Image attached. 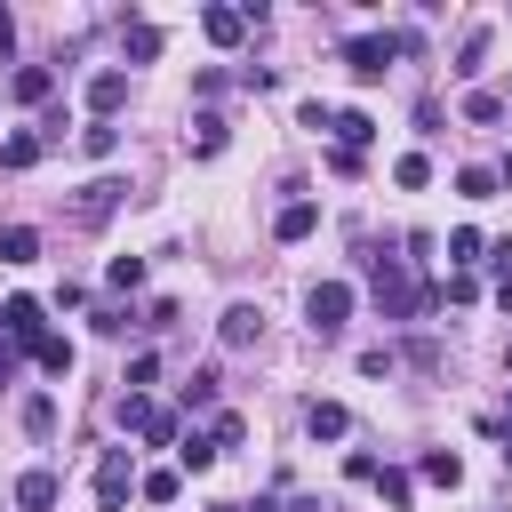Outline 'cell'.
Listing matches in <instances>:
<instances>
[{
	"instance_id": "8d00e7d4",
	"label": "cell",
	"mask_w": 512,
	"mask_h": 512,
	"mask_svg": "<svg viewBox=\"0 0 512 512\" xmlns=\"http://www.w3.org/2000/svg\"><path fill=\"white\" fill-rule=\"evenodd\" d=\"M232 512H288V504H272V496H256V504H232Z\"/></svg>"
},
{
	"instance_id": "2e32d148",
	"label": "cell",
	"mask_w": 512,
	"mask_h": 512,
	"mask_svg": "<svg viewBox=\"0 0 512 512\" xmlns=\"http://www.w3.org/2000/svg\"><path fill=\"white\" fill-rule=\"evenodd\" d=\"M216 464V440L208 432H176V472H208Z\"/></svg>"
},
{
	"instance_id": "484cf974",
	"label": "cell",
	"mask_w": 512,
	"mask_h": 512,
	"mask_svg": "<svg viewBox=\"0 0 512 512\" xmlns=\"http://www.w3.org/2000/svg\"><path fill=\"white\" fill-rule=\"evenodd\" d=\"M480 56H488V24H472V32L456 40V72L472 80V72H480Z\"/></svg>"
},
{
	"instance_id": "cb8c5ba5",
	"label": "cell",
	"mask_w": 512,
	"mask_h": 512,
	"mask_svg": "<svg viewBox=\"0 0 512 512\" xmlns=\"http://www.w3.org/2000/svg\"><path fill=\"white\" fill-rule=\"evenodd\" d=\"M480 256H488V240H480L472 224H464V232H448V264H456V272H472Z\"/></svg>"
},
{
	"instance_id": "836d02e7",
	"label": "cell",
	"mask_w": 512,
	"mask_h": 512,
	"mask_svg": "<svg viewBox=\"0 0 512 512\" xmlns=\"http://www.w3.org/2000/svg\"><path fill=\"white\" fill-rule=\"evenodd\" d=\"M152 376H160V360H152V352H136V360H128V392H144Z\"/></svg>"
},
{
	"instance_id": "3957f363",
	"label": "cell",
	"mask_w": 512,
	"mask_h": 512,
	"mask_svg": "<svg viewBox=\"0 0 512 512\" xmlns=\"http://www.w3.org/2000/svg\"><path fill=\"white\" fill-rule=\"evenodd\" d=\"M112 416H120V432H136V440H152V448H168V440H176V416H168L160 400H144V392H120V408H112Z\"/></svg>"
},
{
	"instance_id": "7402d4cb",
	"label": "cell",
	"mask_w": 512,
	"mask_h": 512,
	"mask_svg": "<svg viewBox=\"0 0 512 512\" xmlns=\"http://www.w3.org/2000/svg\"><path fill=\"white\" fill-rule=\"evenodd\" d=\"M80 152H88V160H112V152H120V128H112V120H88V128H80Z\"/></svg>"
},
{
	"instance_id": "f1b7e54d",
	"label": "cell",
	"mask_w": 512,
	"mask_h": 512,
	"mask_svg": "<svg viewBox=\"0 0 512 512\" xmlns=\"http://www.w3.org/2000/svg\"><path fill=\"white\" fill-rule=\"evenodd\" d=\"M24 432H32V440H48V432H56V400H48V392H32V400H24Z\"/></svg>"
},
{
	"instance_id": "d4e9b609",
	"label": "cell",
	"mask_w": 512,
	"mask_h": 512,
	"mask_svg": "<svg viewBox=\"0 0 512 512\" xmlns=\"http://www.w3.org/2000/svg\"><path fill=\"white\" fill-rule=\"evenodd\" d=\"M32 368H48V376H72V344H64V336H40V344H32Z\"/></svg>"
},
{
	"instance_id": "1f68e13d",
	"label": "cell",
	"mask_w": 512,
	"mask_h": 512,
	"mask_svg": "<svg viewBox=\"0 0 512 512\" xmlns=\"http://www.w3.org/2000/svg\"><path fill=\"white\" fill-rule=\"evenodd\" d=\"M376 488H384V504H408V496H416V480L392 472V464H376Z\"/></svg>"
},
{
	"instance_id": "6da1fadb",
	"label": "cell",
	"mask_w": 512,
	"mask_h": 512,
	"mask_svg": "<svg viewBox=\"0 0 512 512\" xmlns=\"http://www.w3.org/2000/svg\"><path fill=\"white\" fill-rule=\"evenodd\" d=\"M368 280H376V312H384V320H416V312L432 304V296L408 280V264H400V256H376V264H368Z\"/></svg>"
},
{
	"instance_id": "ba28073f",
	"label": "cell",
	"mask_w": 512,
	"mask_h": 512,
	"mask_svg": "<svg viewBox=\"0 0 512 512\" xmlns=\"http://www.w3.org/2000/svg\"><path fill=\"white\" fill-rule=\"evenodd\" d=\"M304 432H312V440H344V432H352V408H344V400H312V408H304Z\"/></svg>"
},
{
	"instance_id": "8fae6325",
	"label": "cell",
	"mask_w": 512,
	"mask_h": 512,
	"mask_svg": "<svg viewBox=\"0 0 512 512\" xmlns=\"http://www.w3.org/2000/svg\"><path fill=\"white\" fill-rule=\"evenodd\" d=\"M40 152H48V136H32V128H16V136H0V168H8V176H24V168H32Z\"/></svg>"
},
{
	"instance_id": "7a4b0ae2",
	"label": "cell",
	"mask_w": 512,
	"mask_h": 512,
	"mask_svg": "<svg viewBox=\"0 0 512 512\" xmlns=\"http://www.w3.org/2000/svg\"><path fill=\"white\" fill-rule=\"evenodd\" d=\"M408 48H416V32H360V40H344V64H352V80H384V64Z\"/></svg>"
},
{
	"instance_id": "5b68a950",
	"label": "cell",
	"mask_w": 512,
	"mask_h": 512,
	"mask_svg": "<svg viewBox=\"0 0 512 512\" xmlns=\"http://www.w3.org/2000/svg\"><path fill=\"white\" fill-rule=\"evenodd\" d=\"M304 312H312V328H320V336H336V328L352 320V280H312Z\"/></svg>"
},
{
	"instance_id": "7c38bea8",
	"label": "cell",
	"mask_w": 512,
	"mask_h": 512,
	"mask_svg": "<svg viewBox=\"0 0 512 512\" xmlns=\"http://www.w3.org/2000/svg\"><path fill=\"white\" fill-rule=\"evenodd\" d=\"M200 32H208L216 48H240V32H248V16H240V8H200Z\"/></svg>"
},
{
	"instance_id": "f35d334b",
	"label": "cell",
	"mask_w": 512,
	"mask_h": 512,
	"mask_svg": "<svg viewBox=\"0 0 512 512\" xmlns=\"http://www.w3.org/2000/svg\"><path fill=\"white\" fill-rule=\"evenodd\" d=\"M496 304H504V312H512V280H496Z\"/></svg>"
},
{
	"instance_id": "d6a6232c",
	"label": "cell",
	"mask_w": 512,
	"mask_h": 512,
	"mask_svg": "<svg viewBox=\"0 0 512 512\" xmlns=\"http://www.w3.org/2000/svg\"><path fill=\"white\" fill-rule=\"evenodd\" d=\"M112 288H144V256H112Z\"/></svg>"
},
{
	"instance_id": "4dcf8cb0",
	"label": "cell",
	"mask_w": 512,
	"mask_h": 512,
	"mask_svg": "<svg viewBox=\"0 0 512 512\" xmlns=\"http://www.w3.org/2000/svg\"><path fill=\"white\" fill-rule=\"evenodd\" d=\"M208 440H216V456H224V448H240V440H248V424H240V416H232V408H224V416H216V424H208Z\"/></svg>"
},
{
	"instance_id": "74e56055",
	"label": "cell",
	"mask_w": 512,
	"mask_h": 512,
	"mask_svg": "<svg viewBox=\"0 0 512 512\" xmlns=\"http://www.w3.org/2000/svg\"><path fill=\"white\" fill-rule=\"evenodd\" d=\"M8 48H16V24H8V8H0V56H8Z\"/></svg>"
},
{
	"instance_id": "603a6c76",
	"label": "cell",
	"mask_w": 512,
	"mask_h": 512,
	"mask_svg": "<svg viewBox=\"0 0 512 512\" xmlns=\"http://www.w3.org/2000/svg\"><path fill=\"white\" fill-rule=\"evenodd\" d=\"M392 184H400V192H424V184H432V160H424V152H400V160H392Z\"/></svg>"
},
{
	"instance_id": "83f0119b",
	"label": "cell",
	"mask_w": 512,
	"mask_h": 512,
	"mask_svg": "<svg viewBox=\"0 0 512 512\" xmlns=\"http://www.w3.org/2000/svg\"><path fill=\"white\" fill-rule=\"evenodd\" d=\"M192 152H200V160H216V152H224V120H216V112H200V120H192Z\"/></svg>"
},
{
	"instance_id": "ab89813d",
	"label": "cell",
	"mask_w": 512,
	"mask_h": 512,
	"mask_svg": "<svg viewBox=\"0 0 512 512\" xmlns=\"http://www.w3.org/2000/svg\"><path fill=\"white\" fill-rule=\"evenodd\" d=\"M504 464H512V432H504Z\"/></svg>"
},
{
	"instance_id": "9a60e30c",
	"label": "cell",
	"mask_w": 512,
	"mask_h": 512,
	"mask_svg": "<svg viewBox=\"0 0 512 512\" xmlns=\"http://www.w3.org/2000/svg\"><path fill=\"white\" fill-rule=\"evenodd\" d=\"M256 336H264V312H256V304H232V312H224V344L240 352V344H256Z\"/></svg>"
},
{
	"instance_id": "d6986e66",
	"label": "cell",
	"mask_w": 512,
	"mask_h": 512,
	"mask_svg": "<svg viewBox=\"0 0 512 512\" xmlns=\"http://www.w3.org/2000/svg\"><path fill=\"white\" fill-rule=\"evenodd\" d=\"M32 256H40V232L32 224H8L0 232V264H32Z\"/></svg>"
},
{
	"instance_id": "d590c367",
	"label": "cell",
	"mask_w": 512,
	"mask_h": 512,
	"mask_svg": "<svg viewBox=\"0 0 512 512\" xmlns=\"http://www.w3.org/2000/svg\"><path fill=\"white\" fill-rule=\"evenodd\" d=\"M8 376H16V344L0 336V384H8Z\"/></svg>"
},
{
	"instance_id": "ac0fdd59",
	"label": "cell",
	"mask_w": 512,
	"mask_h": 512,
	"mask_svg": "<svg viewBox=\"0 0 512 512\" xmlns=\"http://www.w3.org/2000/svg\"><path fill=\"white\" fill-rule=\"evenodd\" d=\"M312 224H320V208H312V200H288V208L272 216V232H280V240H304Z\"/></svg>"
},
{
	"instance_id": "f546056e",
	"label": "cell",
	"mask_w": 512,
	"mask_h": 512,
	"mask_svg": "<svg viewBox=\"0 0 512 512\" xmlns=\"http://www.w3.org/2000/svg\"><path fill=\"white\" fill-rule=\"evenodd\" d=\"M456 192L464 200H496V168H456Z\"/></svg>"
},
{
	"instance_id": "4316f807",
	"label": "cell",
	"mask_w": 512,
	"mask_h": 512,
	"mask_svg": "<svg viewBox=\"0 0 512 512\" xmlns=\"http://www.w3.org/2000/svg\"><path fill=\"white\" fill-rule=\"evenodd\" d=\"M464 120H472V128H496V120H504V96L472 88V96H464Z\"/></svg>"
},
{
	"instance_id": "277c9868",
	"label": "cell",
	"mask_w": 512,
	"mask_h": 512,
	"mask_svg": "<svg viewBox=\"0 0 512 512\" xmlns=\"http://www.w3.org/2000/svg\"><path fill=\"white\" fill-rule=\"evenodd\" d=\"M120 200H128V184H120V176H88V184H80V200H72V224H88V232H96V224H112V208H120Z\"/></svg>"
},
{
	"instance_id": "52a82bcc",
	"label": "cell",
	"mask_w": 512,
	"mask_h": 512,
	"mask_svg": "<svg viewBox=\"0 0 512 512\" xmlns=\"http://www.w3.org/2000/svg\"><path fill=\"white\" fill-rule=\"evenodd\" d=\"M128 496H136V464H128V448H104V464H96V504L120 512Z\"/></svg>"
},
{
	"instance_id": "ffe728a7",
	"label": "cell",
	"mask_w": 512,
	"mask_h": 512,
	"mask_svg": "<svg viewBox=\"0 0 512 512\" xmlns=\"http://www.w3.org/2000/svg\"><path fill=\"white\" fill-rule=\"evenodd\" d=\"M416 472H424V480H440V488H456V480H464V456H456V448H424V464H416Z\"/></svg>"
},
{
	"instance_id": "e575fe53",
	"label": "cell",
	"mask_w": 512,
	"mask_h": 512,
	"mask_svg": "<svg viewBox=\"0 0 512 512\" xmlns=\"http://www.w3.org/2000/svg\"><path fill=\"white\" fill-rule=\"evenodd\" d=\"M208 400H216V376H208V368H200V376H192V384H184V408H208Z\"/></svg>"
},
{
	"instance_id": "9c48e42d",
	"label": "cell",
	"mask_w": 512,
	"mask_h": 512,
	"mask_svg": "<svg viewBox=\"0 0 512 512\" xmlns=\"http://www.w3.org/2000/svg\"><path fill=\"white\" fill-rule=\"evenodd\" d=\"M56 496H64V480H56V472H48V464H32V472H24V480H16V504H24V512H48V504H56Z\"/></svg>"
},
{
	"instance_id": "4fadbf2b",
	"label": "cell",
	"mask_w": 512,
	"mask_h": 512,
	"mask_svg": "<svg viewBox=\"0 0 512 512\" xmlns=\"http://www.w3.org/2000/svg\"><path fill=\"white\" fill-rule=\"evenodd\" d=\"M160 48H168V32H160V24H128V32H120V56H128V64H152Z\"/></svg>"
},
{
	"instance_id": "e0dca14e",
	"label": "cell",
	"mask_w": 512,
	"mask_h": 512,
	"mask_svg": "<svg viewBox=\"0 0 512 512\" xmlns=\"http://www.w3.org/2000/svg\"><path fill=\"white\" fill-rule=\"evenodd\" d=\"M328 128H336V152H360V144L376 136V120H368V112H336Z\"/></svg>"
},
{
	"instance_id": "5bb4252c",
	"label": "cell",
	"mask_w": 512,
	"mask_h": 512,
	"mask_svg": "<svg viewBox=\"0 0 512 512\" xmlns=\"http://www.w3.org/2000/svg\"><path fill=\"white\" fill-rule=\"evenodd\" d=\"M8 88H16V104H48V96H56V72H48V64H16Z\"/></svg>"
},
{
	"instance_id": "8992f818",
	"label": "cell",
	"mask_w": 512,
	"mask_h": 512,
	"mask_svg": "<svg viewBox=\"0 0 512 512\" xmlns=\"http://www.w3.org/2000/svg\"><path fill=\"white\" fill-rule=\"evenodd\" d=\"M0 336H8L16 352H32V344L48 336V312H40L32 296H8V304H0Z\"/></svg>"
},
{
	"instance_id": "44dd1931",
	"label": "cell",
	"mask_w": 512,
	"mask_h": 512,
	"mask_svg": "<svg viewBox=\"0 0 512 512\" xmlns=\"http://www.w3.org/2000/svg\"><path fill=\"white\" fill-rule=\"evenodd\" d=\"M136 496L144 504H176L184 496V472H136Z\"/></svg>"
},
{
	"instance_id": "30bf717a",
	"label": "cell",
	"mask_w": 512,
	"mask_h": 512,
	"mask_svg": "<svg viewBox=\"0 0 512 512\" xmlns=\"http://www.w3.org/2000/svg\"><path fill=\"white\" fill-rule=\"evenodd\" d=\"M120 104H128V72H96V80H88V112H96V120H112Z\"/></svg>"
}]
</instances>
